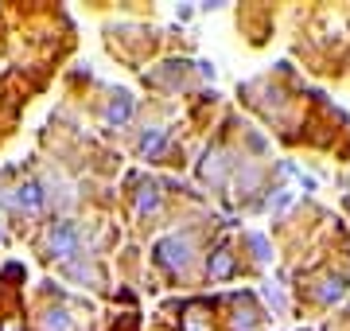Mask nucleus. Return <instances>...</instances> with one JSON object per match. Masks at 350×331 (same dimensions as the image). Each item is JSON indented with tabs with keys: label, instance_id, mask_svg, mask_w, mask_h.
Returning a JSON list of instances; mask_svg holds the SVG:
<instances>
[{
	"label": "nucleus",
	"instance_id": "nucleus-1",
	"mask_svg": "<svg viewBox=\"0 0 350 331\" xmlns=\"http://www.w3.org/2000/svg\"><path fill=\"white\" fill-rule=\"evenodd\" d=\"M43 246H47V257H55V261H75L78 254H82V230L75 226V222H51L47 234H43Z\"/></svg>",
	"mask_w": 350,
	"mask_h": 331
},
{
	"label": "nucleus",
	"instance_id": "nucleus-2",
	"mask_svg": "<svg viewBox=\"0 0 350 331\" xmlns=\"http://www.w3.org/2000/svg\"><path fill=\"white\" fill-rule=\"evenodd\" d=\"M156 261H160L172 277L187 273L191 261H195V238H191V234H172V238L156 242Z\"/></svg>",
	"mask_w": 350,
	"mask_h": 331
},
{
	"label": "nucleus",
	"instance_id": "nucleus-3",
	"mask_svg": "<svg viewBox=\"0 0 350 331\" xmlns=\"http://www.w3.org/2000/svg\"><path fill=\"white\" fill-rule=\"evenodd\" d=\"M4 203L16 207V211H24V215H36V211H43V203H47V191H43V183L27 179V183H20V187H12V191L4 195Z\"/></svg>",
	"mask_w": 350,
	"mask_h": 331
},
{
	"label": "nucleus",
	"instance_id": "nucleus-4",
	"mask_svg": "<svg viewBox=\"0 0 350 331\" xmlns=\"http://www.w3.org/2000/svg\"><path fill=\"white\" fill-rule=\"evenodd\" d=\"M129 117H133V98H129V94H117V98L105 105V125L109 129H125Z\"/></svg>",
	"mask_w": 350,
	"mask_h": 331
},
{
	"label": "nucleus",
	"instance_id": "nucleus-5",
	"mask_svg": "<svg viewBox=\"0 0 350 331\" xmlns=\"http://www.w3.org/2000/svg\"><path fill=\"white\" fill-rule=\"evenodd\" d=\"M211 277L214 280H226V277H234V254H230V250H226V246H218V250H214L211 254Z\"/></svg>",
	"mask_w": 350,
	"mask_h": 331
},
{
	"label": "nucleus",
	"instance_id": "nucleus-6",
	"mask_svg": "<svg viewBox=\"0 0 350 331\" xmlns=\"http://www.w3.org/2000/svg\"><path fill=\"white\" fill-rule=\"evenodd\" d=\"M163 140H167V129H160V125H156V129H148V133L140 137V144H137V148H140V156H148V160H152V156H156V153L163 148Z\"/></svg>",
	"mask_w": 350,
	"mask_h": 331
},
{
	"label": "nucleus",
	"instance_id": "nucleus-7",
	"mask_svg": "<svg viewBox=\"0 0 350 331\" xmlns=\"http://www.w3.org/2000/svg\"><path fill=\"white\" fill-rule=\"evenodd\" d=\"M137 211L140 215H156V211H160V191H156V183H144L137 191Z\"/></svg>",
	"mask_w": 350,
	"mask_h": 331
},
{
	"label": "nucleus",
	"instance_id": "nucleus-8",
	"mask_svg": "<svg viewBox=\"0 0 350 331\" xmlns=\"http://www.w3.org/2000/svg\"><path fill=\"white\" fill-rule=\"evenodd\" d=\"M222 176H226V160H222V153L214 148V153H206V164H202V179H206V183H222Z\"/></svg>",
	"mask_w": 350,
	"mask_h": 331
},
{
	"label": "nucleus",
	"instance_id": "nucleus-9",
	"mask_svg": "<svg viewBox=\"0 0 350 331\" xmlns=\"http://www.w3.org/2000/svg\"><path fill=\"white\" fill-rule=\"evenodd\" d=\"M347 293V277H327L319 289H315V296L323 300V304H331V300H338V296Z\"/></svg>",
	"mask_w": 350,
	"mask_h": 331
},
{
	"label": "nucleus",
	"instance_id": "nucleus-10",
	"mask_svg": "<svg viewBox=\"0 0 350 331\" xmlns=\"http://www.w3.org/2000/svg\"><path fill=\"white\" fill-rule=\"evenodd\" d=\"M66 273L78 277V280H90V284H98V280H101V273L90 265V261H82V257H78V261H66Z\"/></svg>",
	"mask_w": 350,
	"mask_h": 331
},
{
	"label": "nucleus",
	"instance_id": "nucleus-11",
	"mask_svg": "<svg viewBox=\"0 0 350 331\" xmlns=\"http://www.w3.org/2000/svg\"><path fill=\"white\" fill-rule=\"evenodd\" d=\"M43 328H47V331H66V328H70V319H66L63 308H51L47 316H43Z\"/></svg>",
	"mask_w": 350,
	"mask_h": 331
},
{
	"label": "nucleus",
	"instance_id": "nucleus-12",
	"mask_svg": "<svg viewBox=\"0 0 350 331\" xmlns=\"http://www.w3.org/2000/svg\"><path fill=\"white\" fill-rule=\"evenodd\" d=\"M183 331H211V323L202 319V312H199V308H191L187 316H183Z\"/></svg>",
	"mask_w": 350,
	"mask_h": 331
},
{
	"label": "nucleus",
	"instance_id": "nucleus-13",
	"mask_svg": "<svg viewBox=\"0 0 350 331\" xmlns=\"http://www.w3.org/2000/svg\"><path fill=\"white\" fill-rule=\"evenodd\" d=\"M234 328H238V331H253V328H257V319H253V312H241V316L234 319Z\"/></svg>",
	"mask_w": 350,
	"mask_h": 331
},
{
	"label": "nucleus",
	"instance_id": "nucleus-14",
	"mask_svg": "<svg viewBox=\"0 0 350 331\" xmlns=\"http://www.w3.org/2000/svg\"><path fill=\"white\" fill-rule=\"evenodd\" d=\"M0 242H4V230H0Z\"/></svg>",
	"mask_w": 350,
	"mask_h": 331
}]
</instances>
